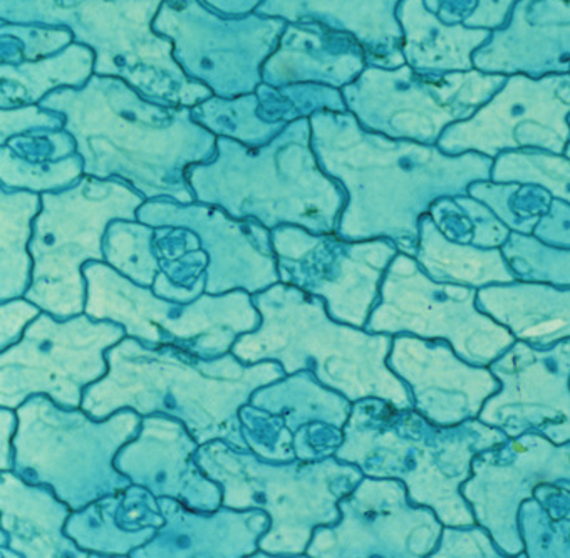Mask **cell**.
<instances>
[{
  "mask_svg": "<svg viewBox=\"0 0 570 558\" xmlns=\"http://www.w3.org/2000/svg\"><path fill=\"white\" fill-rule=\"evenodd\" d=\"M569 123H570V116H569ZM563 155H566L567 158H570V141H569V145H567L566 153H563Z\"/></svg>",
  "mask_w": 570,
  "mask_h": 558,
  "instance_id": "21",
  "label": "cell"
},
{
  "mask_svg": "<svg viewBox=\"0 0 570 558\" xmlns=\"http://www.w3.org/2000/svg\"><path fill=\"white\" fill-rule=\"evenodd\" d=\"M500 248L519 281L570 287V251L549 247L519 232H512Z\"/></svg>",
  "mask_w": 570,
  "mask_h": 558,
  "instance_id": "14",
  "label": "cell"
},
{
  "mask_svg": "<svg viewBox=\"0 0 570 558\" xmlns=\"http://www.w3.org/2000/svg\"><path fill=\"white\" fill-rule=\"evenodd\" d=\"M519 530L529 558H570V520H552L535 497L520 505Z\"/></svg>",
  "mask_w": 570,
  "mask_h": 558,
  "instance_id": "15",
  "label": "cell"
},
{
  "mask_svg": "<svg viewBox=\"0 0 570 558\" xmlns=\"http://www.w3.org/2000/svg\"><path fill=\"white\" fill-rule=\"evenodd\" d=\"M255 302L264 322L247 342L245 358L274 359L285 374L311 369L321 384L351 403L377 398L413 408L406 384L387 365L393 335L334 321L323 298L289 284L272 285Z\"/></svg>",
  "mask_w": 570,
  "mask_h": 558,
  "instance_id": "2",
  "label": "cell"
},
{
  "mask_svg": "<svg viewBox=\"0 0 570 558\" xmlns=\"http://www.w3.org/2000/svg\"><path fill=\"white\" fill-rule=\"evenodd\" d=\"M274 251L284 284L323 298L334 321L361 329L380 301L387 267L400 254L390 238L347 244L301 228L275 232Z\"/></svg>",
  "mask_w": 570,
  "mask_h": 558,
  "instance_id": "4",
  "label": "cell"
},
{
  "mask_svg": "<svg viewBox=\"0 0 570 558\" xmlns=\"http://www.w3.org/2000/svg\"><path fill=\"white\" fill-rule=\"evenodd\" d=\"M476 305L533 347L570 339V287L525 281L487 285L479 288Z\"/></svg>",
  "mask_w": 570,
  "mask_h": 558,
  "instance_id": "10",
  "label": "cell"
},
{
  "mask_svg": "<svg viewBox=\"0 0 570 558\" xmlns=\"http://www.w3.org/2000/svg\"><path fill=\"white\" fill-rule=\"evenodd\" d=\"M414 258L428 277L442 284L482 288L519 281L503 257L502 248H482L450 241L430 214L421 217Z\"/></svg>",
  "mask_w": 570,
  "mask_h": 558,
  "instance_id": "11",
  "label": "cell"
},
{
  "mask_svg": "<svg viewBox=\"0 0 570 558\" xmlns=\"http://www.w3.org/2000/svg\"><path fill=\"white\" fill-rule=\"evenodd\" d=\"M497 183H532L570 204V158L542 149L507 153L493 169Z\"/></svg>",
  "mask_w": 570,
  "mask_h": 558,
  "instance_id": "13",
  "label": "cell"
},
{
  "mask_svg": "<svg viewBox=\"0 0 570 558\" xmlns=\"http://www.w3.org/2000/svg\"><path fill=\"white\" fill-rule=\"evenodd\" d=\"M509 440L479 418L436 427L416 410L366 398L351 408L336 458L356 464L366 477L394 478L414 505L432 508L445 527L475 525L462 484L476 454Z\"/></svg>",
  "mask_w": 570,
  "mask_h": 558,
  "instance_id": "1",
  "label": "cell"
},
{
  "mask_svg": "<svg viewBox=\"0 0 570 558\" xmlns=\"http://www.w3.org/2000/svg\"><path fill=\"white\" fill-rule=\"evenodd\" d=\"M476 294L475 287L433 281L416 258L400 252L384 274L380 301L364 329L374 334L445 339L463 361L490 365L517 339L480 311Z\"/></svg>",
  "mask_w": 570,
  "mask_h": 558,
  "instance_id": "3",
  "label": "cell"
},
{
  "mask_svg": "<svg viewBox=\"0 0 570 558\" xmlns=\"http://www.w3.org/2000/svg\"><path fill=\"white\" fill-rule=\"evenodd\" d=\"M533 237L553 248L570 251V204L553 198L549 212L540 217L532 232Z\"/></svg>",
  "mask_w": 570,
  "mask_h": 558,
  "instance_id": "18",
  "label": "cell"
},
{
  "mask_svg": "<svg viewBox=\"0 0 570 558\" xmlns=\"http://www.w3.org/2000/svg\"><path fill=\"white\" fill-rule=\"evenodd\" d=\"M497 66L542 78L570 69V0H520L500 35Z\"/></svg>",
  "mask_w": 570,
  "mask_h": 558,
  "instance_id": "9",
  "label": "cell"
},
{
  "mask_svg": "<svg viewBox=\"0 0 570 558\" xmlns=\"http://www.w3.org/2000/svg\"><path fill=\"white\" fill-rule=\"evenodd\" d=\"M337 507L340 520L314 530L307 555L430 557L445 527L432 508L414 505L394 478H363Z\"/></svg>",
  "mask_w": 570,
  "mask_h": 558,
  "instance_id": "5",
  "label": "cell"
},
{
  "mask_svg": "<svg viewBox=\"0 0 570 558\" xmlns=\"http://www.w3.org/2000/svg\"><path fill=\"white\" fill-rule=\"evenodd\" d=\"M456 204L472 221V245L482 248H500L509 241L512 231L485 204L476 198H465L463 195L456 197Z\"/></svg>",
  "mask_w": 570,
  "mask_h": 558,
  "instance_id": "17",
  "label": "cell"
},
{
  "mask_svg": "<svg viewBox=\"0 0 570 558\" xmlns=\"http://www.w3.org/2000/svg\"><path fill=\"white\" fill-rule=\"evenodd\" d=\"M470 194L483 202L510 231L525 235H532L553 200L546 188L532 183H480L470 188Z\"/></svg>",
  "mask_w": 570,
  "mask_h": 558,
  "instance_id": "12",
  "label": "cell"
},
{
  "mask_svg": "<svg viewBox=\"0 0 570 558\" xmlns=\"http://www.w3.org/2000/svg\"><path fill=\"white\" fill-rule=\"evenodd\" d=\"M489 368L502 388L479 420L509 438L535 431L552 443H569L570 339L543 349L517 341Z\"/></svg>",
  "mask_w": 570,
  "mask_h": 558,
  "instance_id": "7",
  "label": "cell"
},
{
  "mask_svg": "<svg viewBox=\"0 0 570 558\" xmlns=\"http://www.w3.org/2000/svg\"><path fill=\"white\" fill-rule=\"evenodd\" d=\"M533 497L546 508L552 520H570V481L539 484Z\"/></svg>",
  "mask_w": 570,
  "mask_h": 558,
  "instance_id": "20",
  "label": "cell"
},
{
  "mask_svg": "<svg viewBox=\"0 0 570 558\" xmlns=\"http://www.w3.org/2000/svg\"><path fill=\"white\" fill-rule=\"evenodd\" d=\"M432 558H502L505 555L497 547L487 528L480 525L470 527H443L439 545L430 555Z\"/></svg>",
  "mask_w": 570,
  "mask_h": 558,
  "instance_id": "16",
  "label": "cell"
},
{
  "mask_svg": "<svg viewBox=\"0 0 570 558\" xmlns=\"http://www.w3.org/2000/svg\"><path fill=\"white\" fill-rule=\"evenodd\" d=\"M428 214L446 238L459 244H472V221L456 200L436 202Z\"/></svg>",
  "mask_w": 570,
  "mask_h": 558,
  "instance_id": "19",
  "label": "cell"
},
{
  "mask_svg": "<svg viewBox=\"0 0 570 558\" xmlns=\"http://www.w3.org/2000/svg\"><path fill=\"white\" fill-rule=\"evenodd\" d=\"M570 481V441L556 444L535 431L476 454L462 493L476 525L487 528L505 557H525L519 510L539 484Z\"/></svg>",
  "mask_w": 570,
  "mask_h": 558,
  "instance_id": "6",
  "label": "cell"
},
{
  "mask_svg": "<svg viewBox=\"0 0 570 558\" xmlns=\"http://www.w3.org/2000/svg\"><path fill=\"white\" fill-rule=\"evenodd\" d=\"M387 365L410 390L413 410L436 427L479 418L502 388L489 365L463 361L445 339L393 335Z\"/></svg>",
  "mask_w": 570,
  "mask_h": 558,
  "instance_id": "8",
  "label": "cell"
}]
</instances>
